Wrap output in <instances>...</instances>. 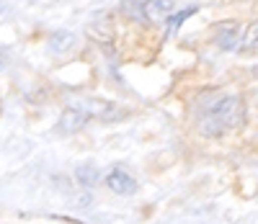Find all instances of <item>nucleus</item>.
<instances>
[{
  "label": "nucleus",
  "mask_w": 258,
  "mask_h": 224,
  "mask_svg": "<svg viewBox=\"0 0 258 224\" xmlns=\"http://www.w3.org/2000/svg\"><path fill=\"white\" fill-rule=\"evenodd\" d=\"M243 124H245V103H243V98L225 96L217 103L202 108L197 129H199L202 137L214 139V137H222L225 131L240 129Z\"/></svg>",
  "instance_id": "nucleus-1"
},
{
  "label": "nucleus",
  "mask_w": 258,
  "mask_h": 224,
  "mask_svg": "<svg viewBox=\"0 0 258 224\" xmlns=\"http://www.w3.org/2000/svg\"><path fill=\"white\" fill-rule=\"evenodd\" d=\"M85 31H88V36H91L96 44H101V47H111V44H114V36H116V31H114V21H111V13H109V11L96 13V16L88 21Z\"/></svg>",
  "instance_id": "nucleus-2"
},
{
  "label": "nucleus",
  "mask_w": 258,
  "mask_h": 224,
  "mask_svg": "<svg viewBox=\"0 0 258 224\" xmlns=\"http://www.w3.org/2000/svg\"><path fill=\"white\" fill-rule=\"evenodd\" d=\"M80 108L88 116H96V119H103V121H114V119L124 116V111H119L114 103H103V101H85Z\"/></svg>",
  "instance_id": "nucleus-3"
},
{
  "label": "nucleus",
  "mask_w": 258,
  "mask_h": 224,
  "mask_svg": "<svg viewBox=\"0 0 258 224\" xmlns=\"http://www.w3.org/2000/svg\"><path fill=\"white\" fill-rule=\"evenodd\" d=\"M106 183H109V188L119 196H132L137 191V181L124 170H111L109 175H106Z\"/></svg>",
  "instance_id": "nucleus-4"
},
{
  "label": "nucleus",
  "mask_w": 258,
  "mask_h": 224,
  "mask_svg": "<svg viewBox=\"0 0 258 224\" xmlns=\"http://www.w3.org/2000/svg\"><path fill=\"white\" fill-rule=\"evenodd\" d=\"M91 116L85 114V111L80 106H73V108H64L62 111V116H59V131L64 134H70V131H78L85 126V121H88Z\"/></svg>",
  "instance_id": "nucleus-5"
},
{
  "label": "nucleus",
  "mask_w": 258,
  "mask_h": 224,
  "mask_svg": "<svg viewBox=\"0 0 258 224\" xmlns=\"http://www.w3.org/2000/svg\"><path fill=\"white\" fill-rule=\"evenodd\" d=\"M240 41V29L235 21H222V24L217 26V44L222 49H235Z\"/></svg>",
  "instance_id": "nucleus-6"
},
{
  "label": "nucleus",
  "mask_w": 258,
  "mask_h": 224,
  "mask_svg": "<svg viewBox=\"0 0 258 224\" xmlns=\"http://www.w3.org/2000/svg\"><path fill=\"white\" fill-rule=\"evenodd\" d=\"M173 11H176V3H170V0H153V3H145V16L153 18V21L170 18Z\"/></svg>",
  "instance_id": "nucleus-7"
},
{
  "label": "nucleus",
  "mask_w": 258,
  "mask_h": 224,
  "mask_svg": "<svg viewBox=\"0 0 258 224\" xmlns=\"http://www.w3.org/2000/svg\"><path fill=\"white\" fill-rule=\"evenodd\" d=\"M73 44H75V36H73V31H54L52 34V39H49V47H52V52L54 54H64V52H70L73 49Z\"/></svg>",
  "instance_id": "nucleus-8"
},
{
  "label": "nucleus",
  "mask_w": 258,
  "mask_h": 224,
  "mask_svg": "<svg viewBox=\"0 0 258 224\" xmlns=\"http://www.w3.org/2000/svg\"><path fill=\"white\" fill-rule=\"evenodd\" d=\"M75 178L80 181V186H85V188H93V186L98 183L101 173H98V168H96V165H80V168L75 170Z\"/></svg>",
  "instance_id": "nucleus-9"
},
{
  "label": "nucleus",
  "mask_w": 258,
  "mask_h": 224,
  "mask_svg": "<svg viewBox=\"0 0 258 224\" xmlns=\"http://www.w3.org/2000/svg\"><path fill=\"white\" fill-rule=\"evenodd\" d=\"M243 49H245V52H255V49H258V21L245 29V36H243Z\"/></svg>",
  "instance_id": "nucleus-10"
},
{
  "label": "nucleus",
  "mask_w": 258,
  "mask_h": 224,
  "mask_svg": "<svg viewBox=\"0 0 258 224\" xmlns=\"http://www.w3.org/2000/svg\"><path fill=\"white\" fill-rule=\"evenodd\" d=\"M191 13H197V8H183V11H178L176 16H170V18H168V31H170V34H173V31H178L181 21H183V18H188Z\"/></svg>",
  "instance_id": "nucleus-11"
},
{
  "label": "nucleus",
  "mask_w": 258,
  "mask_h": 224,
  "mask_svg": "<svg viewBox=\"0 0 258 224\" xmlns=\"http://www.w3.org/2000/svg\"><path fill=\"white\" fill-rule=\"evenodd\" d=\"M124 13H129L132 18H140V21H147V16H145V3H137V6L124 3Z\"/></svg>",
  "instance_id": "nucleus-12"
},
{
  "label": "nucleus",
  "mask_w": 258,
  "mask_h": 224,
  "mask_svg": "<svg viewBox=\"0 0 258 224\" xmlns=\"http://www.w3.org/2000/svg\"><path fill=\"white\" fill-rule=\"evenodd\" d=\"M3 67H6V54L0 52V70H3Z\"/></svg>",
  "instance_id": "nucleus-13"
}]
</instances>
